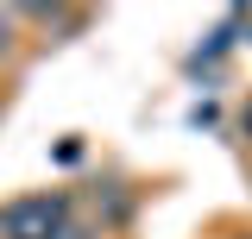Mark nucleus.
<instances>
[{"mask_svg": "<svg viewBox=\"0 0 252 239\" xmlns=\"http://www.w3.org/2000/svg\"><path fill=\"white\" fill-rule=\"evenodd\" d=\"M63 227H69V195L57 189H38L0 208V239H57Z\"/></svg>", "mask_w": 252, "mask_h": 239, "instance_id": "1", "label": "nucleus"}, {"mask_svg": "<svg viewBox=\"0 0 252 239\" xmlns=\"http://www.w3.org/2000/svg\"><path fill=\"white\" fill-rule=\"evenodd\" d=\"M13 38H19V13H0V57H13Z\"/></svg>", "mask_w": 252, "mask_h": 239, "instance_id": "2", "label": "nucleus"}, {"mask_svg": "<svg viewBox=\"0 0 252 239\" xmlns=\"http://www.w3.org/2000/svg\"><path fill=\"white\" fill-rule=\"evenodd\" d=\"M57 239H94V233H89V227H82V220H69V227H63Z\"/></svg>", "mask_w": 252, "mask_h": 239, "instance_id": "3", "label": "nucleus"}]
</instances>
